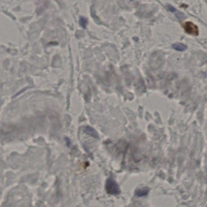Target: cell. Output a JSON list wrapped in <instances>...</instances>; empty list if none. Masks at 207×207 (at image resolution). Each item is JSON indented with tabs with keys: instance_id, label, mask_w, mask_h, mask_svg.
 <instances>
[{
	"instance_id": "obj_1",
	"label": "cell",
	"mask_w": 207,
	"mask_h": 207,
	"mask_svg": "<svg viewBox=\"0 0 207 207\" xmlns=\"http://www.w3.org/2000/svg\"><path fill=\"white\" fill-rule=\"evenodd\" d=\"M106 190L109 194L116 195L120 193V188L117 183L112 179H108L106 183Z\"/></svg>"
},
{
	"instance_id": "obj_2",
	"label": "cell",
	"mask_w": 207,
	"mask_h": 207,
	"mask_svg": "<svg viewBox=\"0 0 207 207\" xmlns=\"http://www.w3.org/2000/svg\"><path fill=\"white\" fill-rule=\"evenodd\" d=\"M182 27L185 32L189 35H197L199 34V28L193 23L191 21H186L182 24Z\"/></svg>"
},
{
	"instance_id": "obj_3",
	"label": "cell",
	"mask_w": 207,
	"mask_h": 207,
	"mask_svg": "<svg viewBox=\"0 0 207 207\" xmlns=\"http://www.w3.org/2000/svg\"><path fill=\"white\" fill-rule=\"evenodd\" d=\"M84 132L86 133L91 135V136H92V137H94L95 138H97L98 137V134L96 132V131L93 129V128H91L89 126H86V127L84 128Z\"/></svg>"
},
{
	"instance_id": "obj_4",
	"label": "cell",
	"mask_w": 207,
	"mask_h": 207,
	"mask_svg": "<svg viewBox=\"0 0 207 207\" xmlns=\"http://www.w3.org/2000/svg\"><path fill=\"white\" fill-rule=\"evenodd\" d=\"M172 47L176 51H184L187 49V46L182 43H174L172 45Z\"/></svg>"
},
{
	"instance_id": "obj_5",
	"label": "cell",
	"mask_w": 207,
	"mask_h": 207,
	"mask_svg": "<svg viewBox=\"0 0 207 207\" xmlns=\"http://www.w3.org/2000/svg\"><path fill=\"white\" fill-rule=\"evenodd\" d=\"M148 192V190H139L135 192V194H136L137 196H145V194H147Z\"/></svg>"
},
{
	"instance_id": "obj_6",
	"label": "cell",
	"mask_w": 207,
	"mask_h": 207,
	"mask_svg": "<svg viewBox=\"0 0 207 207\" xmlns=\"http://www.w3.org/2000/svg\"><path fill=\"white\" fill-rule=\"evenodd\" d=\"M168 9H169V11L172 12H174L175 11H176V9L174 8V7L170 6L169 4L168 6Z\"/></svg>"
}]
</instances>
